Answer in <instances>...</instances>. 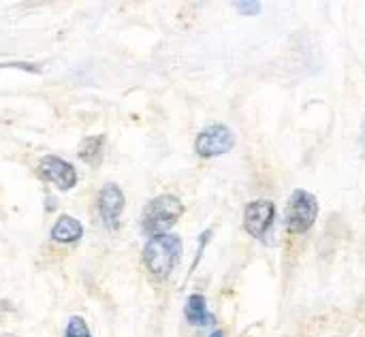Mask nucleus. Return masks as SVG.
Masks as SVG:
<instances>
[{"label":"nucleus","instance_id":"1","mask_svg":"<svg viewBox=\"0 0 365 337\" xmlns=\"http://www.w3.org/2000/svg\"><path fill=\"white\" fill-rule=\"evenodd\" d=\"M182 252H184L182 237L175 233H163L148 239L143 248V265L154 278L167 280L175 271Z\"/></svg>","mask_w":365,"mask_h":337},{"label":"nucleus","instance_id":"8","mask_svg":"<svg viewBox=\"0 0 365 337\" xmlns=\"http://www.w3.org/2000/svg\"><path fill=\"white\" fill-rule=\"evenodd\" d=\"M49 237L56 244H75V242H79L83 237V227H81V222L77 218L64 214L53 222Z\"/></svg>","mask_w":365,"mask_h":337},{"label":"nucleus","instance_id":"13","mask_svg":"<svg viewBox=\"0 0 365 337\" xmlns=\"http://www.w3.org/2000/svg\"><path fill=\"white\" fill-rule=\"evenodd\" d=\"M210 337H227V333H225L222 329H216V331H212V333H210Z\"/></svg>","mask_w":365,"mask_h":337},{"label":"nucleus","instance_id":"7","mask_svg":"<svg viewBox=\"0 0 365 337\" xmlns=\"http://www.w3.org/2000/svg\"><path fill=\"white\" fill-rule=\"evenodd\" d=\"M124 205H126V197H124V192H122V188L118 184L109 182V184H105L98 190L96 209H98V216H101L103 224L109 231H115L120 227V218H122Z\"/></svg>","mask_w":365,"mask_h":337},{"label":"nucleus","instance_id":"5","mask_svg":"<svg viewBox=\"0 0 365 337\" xmlns=\"http://www.w3.org/2000/svg\"><path fill=\"white\" fill-rule=\"evenodd\" d=\"M36 173H38L41 180L53 184L62 192H68V190H73L77 186V171H75V167L68 160H64L60 156H53V154H47V156H43L38 160Z\"/></svg>","mask_w":365,"mask_h":337},{"label":"nucleus","instance_id":"9","mask_svg":"<svg viewBox=\"0 0 365 337\" xmlns=\"http://www.w3.org/2000/svg\"><path fill=\"white\" fill-rule=\"evenodd\" d=\"M184 316H186L188 325H192V327H212L216 323V318L212 316V312L207 308L205 297L199 293L188 297V301L184 306Z\"/></svg>","mask_w":365,"mask_h":337},{"label":"nucleus","instance_id":"12","mask_svg":"<svg viewBox=\"0 0 365 337\" xmlns=\"http://www.w3.org/2000/svg\"><path fill=\"white\" fill-rule=\"evenodd\" d=\"M235 9H237L242 15H259V13H261V2L242 0V2H235Z\"/></svg>","mask_w":365,"mask_h":337},{"label":"nucleus","instance_id":"10","mask_svg":"<svg viewBox=\"0 0 365 337\" xmlns=\"http://www.w3.org/2000/svg\"><path fill=\"white\" fill-rule=\"evenodd\" d=\"M103 147H105V135H94L81 141L79 145V158L90 162V165H98L103 158Z\"/></svg>","mask_w":365,"mask_h":337},{"label":"nucleus","instance_id":"2","mask_svg":"<svg viewBox=\"0 0 365 337\" xmlns=\"http://www.w3.org/2000/svg\"><path fill=\"white\" fill-rule=\"evenodd\" d=\"M182 214H184V203L175 195H158L143 207L141 227L150 237H156L169 233V229L178 224Z\"/></svg>","mask_w":365,"mask_h":337},{"label":"nucleus","instance_id":"11","mask_svg":"<svg viewBox=\"0 0 365 337\" xmlns=\"http://www.w3.org/2000/svg\"><path fill=\"white\" fill-rule=\"evenodd\" d=\"M64 337H92L88 323L81 316H71L64 329Z\"/></svg>","mask_w":365,"mask_h":337},{"label":"nucleus","instance_id":"3","mask_svg":"<svg viewBox=\"0 0 365 337\" xmlns=\"http://www.w3.org/2000/svg\"><path fill=\"white\" fill-rule=\"evenodd\" d=\"M319 218V201L312 192L297 188L287 203V227L295 235L308 233Z\"/></svg>","mask_w":365,"mask_h":337},{"label":"nucleus","instance_id":"4","mask_svg":"<svg viewBox=\"0 0 365 337\" xmlns=\"http://www.w3.org/2000/svg\"><path fill=\"white\" fill-rule=\"evenodd\" d=\"M235 147V133L227 124H210L195 139V152L201 158H214L229 154Z\"/></svg>","mask_w":365,"mask_h":337},{"label":"nucleus","instance_id":"6","mask_svg":"<svg viewBox=\"0 0 365 337\" xmlns=\"http://www.w3.org/2000/svg\"><path fill=\"white\" fill-rule=\"evenodd\" d=\"M276 220V205L267 199L250 201L244 209V229L255 239H265Z\"/></svg>","mask_w":365,"mask_h":337}]
</instances>
